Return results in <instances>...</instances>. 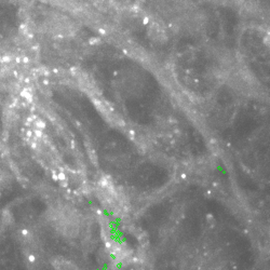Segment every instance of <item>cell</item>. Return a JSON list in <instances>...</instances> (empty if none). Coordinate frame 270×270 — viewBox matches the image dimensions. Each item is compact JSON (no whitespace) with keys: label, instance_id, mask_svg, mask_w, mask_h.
<instances>
[{"label":"cell","instance_id":"6da1fadb","mask_svg":"<svg viewBox=\"0 0 270 270\" xmlns=\"http://www.w3.org/2000/svg\"><path fill=\"white\" fill-rule=\"evenodd\" d=\"M35 125H36V129H39V130H43V129H44V126H46L44 122H43V121H40V120L36 121Z\"/></svg>","mask_w":270,"mask_h":270},{"label":"cell","instance_id":"7a4b0ae2","mask_svg":"<svg viewBox=\"0 0 270 270\" xmlns=\"http://www.w3.org/2000/svg\"><path fill=\"white\" fill-rule=\"evenodd\" d=\"M34 135H35V138H41L42 137V130H35L34 131Z\"/></svg>","mask_w":270,"mask_h":270},{"label":"cell","instance_id":"3957f363","mask_svg":"<svg viewBox=\"0 0 270 270\" xmlns=\"http://www.w3.org/2000/svg\"><path fill=\"white\" fill-rule=\"evenodd\" d=\"M57 178H58V180H61V182H64V180H66V174L64 173V172L57 173Z\"/></svg>","mask_w":270,"mask_h":270},{"label":"cell","instance_id":"277c9868","mask_svg":"<svg viewBox=\"0 0 270 270\" xmlns=\"http://www.w3.org/2000/svg\"><path fill=\"white\" fill-rule=\"evenodd\" d=\"M28 260H29L30 263H35L36 258H35V256H34V255H29V256H28Z\"/></svg>","mask_w":270,"mask_h":270},{"label":"cell","instance_id":"5b68a950","mask_svg":"<svg viewBox=\"0 0 270 270\" xmlns=\"http://www.w3.org/2000/svg\"><path fill=\"white\" fill-rule=\"evenodd\" d=\"M52 177H53V179H54V180H58V178H57V175H56V173H54V172H53V174H52Z\"/></svg>","mask_w":270,"mask_h":270},{"label":"cell","instance_id":"8992f818","mask_svg":"<svg viewBox=\"0 0 270 270\" xmlns=\"http://www.w3.org/2000/svg\"><path fill=\"white\" fill-rule=\"evenodd\" d=\"M26 134H27V137H28V138H30V137L33 136V132L31 131H27V133Z\"/></svg>","mask_w":270,"mask_h":270},{"label":"cell","instance_id":"52a82bcc","mask_svg":"<svg viewBox=\"0 0 270 270\" xmlns=\"http://www.w3.org/2000/svg\"><path fill=\"white\" fill-rule=\"evenodd\" d=\"M22 232H23V236H27V234H28V231L27 230H23Z\"/></svg>","mask_w":270,"mask_h":270},{"label":"cell","instance_id":"ba28073f","mask_svg":"<svg viewBox=\"0 0 270 270\" xmlns=\"http://www.w3.org/2000/svg\"><path fill=\"white\" fill-rule=\"evenodd\" d=\"M31 147L36 148V147H37V144H36V143H31Z\"/></svg>","mask_w":270,"mask_h":270},{"label":"cell","instance_id":"9c48e42d","mask_svg":"<svg viewBox=\"0 0 270 270\" xmlns=\"http://www.w3.org/2000/svg\"><path fill=\"white\" fill-rule=\"evenodd\" d=\"M46 1H51V2H58L61 0H46Z\"/></svg>","mask_w":270,"mask_h":270}]
</instances>
